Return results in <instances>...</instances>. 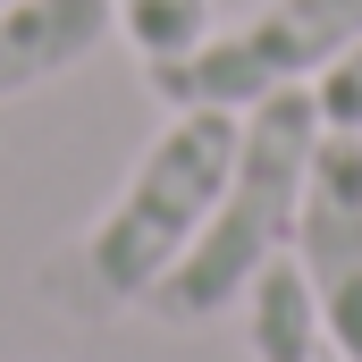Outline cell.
Segmentation results:
<instances>
[{"instance_id": "1", "label": "cell", "mask_w": 362, "mask_h": 362, "mask_svg": "<svg viewBox=\"0 0 362 362\" xmlns=\"http://www.w3.org/2000/svg\"><path fill=\"white\" fill-rule=\"evenodd\" d=\"M236 135H245V110H169V127L144 144V160L101 202V219L68 253L42 262V295L59 312H76V320L144 312L152 286L194 245V228L211 219L219 185L236 169Z\"/></svg>"}, {"instance_id": "2", "label": "cell", "mask_w": 362, "mask_h": 362, "mask_svg": "<svg viewBox=\"0 0 362 362\" xmlns=\"http://www.w3.org/2000/svg\"><path fill=\"white\" fill-rule=\"evenodd\" d=\"M320 101L312 93H270L245 110V135H236V169L219 185L211 219L194 228V245L177 253V270L152 286L144 312H160L169 329H194L228 303L253 295V278L295 253V219H303V177H312V152H320Z\"/></svg>"}, {"instance_id": "3", "label": "cell", "mask_w": 362, "mask_h": 362, "mask_svg": "<svg viewBox=\"0 0 362 362\" xmlns=\"http://www.w3.org/2000/svg\"><path fill=\"white\" fill-rule=\"evenodd\" d=\"M362 42V0H262L236 25H211L194 51L152 59L169 110H253L270 93H312Z\"/></svg>"}, {"instance_id": "4", "label": "cell", "mask_w": 362, "mask_h": 362, "mask_svg": "<svg viewBox=\"0 0 362 362\" xmlns=\"http://www.w3.org/2000/svg\"><path fill=\"white\" fill-rule=\"evenodd\" d=\"M329 337L346 346V362H362V135H320L312 177H303V219H295V253H286Z\"/></svg>"}, {"instance_id": "5", "label": "cell", "mask_w": 362, "mask_h": 362, "mask_svg": "<svg viewBox=\"0 0 362 362\" xmlns=\"http://www.w3.org/2000/svg\"><path fill=\"white\" fill-rule=\"evenodd\" d=\"M118 34L110 0H0V101L68 76Z\"/></svg>"}, {"instance_id": "6", "label": "cell", "mask_w": 362, "mask_h": 362, "mask_svg": "<svg viewBox=\"0 0 362 362\" xmlns=\"http://www.w3.org/2000/svg\"><path fill=\"white\" fill-rule=\"evenodd\" d=\"M245 303H253L245 312L253 362H346V346L329 337V320H320V303H312V286H303L295 262H270V270L253 278Z\"/></svg>"}, {"instance_id": "7", "label": "cell", "mask_w": 362, "mask_h": 362, "mask_svg": "<svg viewBox=\"0 0 362 362\" xmlns=\"http://www.w3.org/2000/svg\"><path fill=\"white\" fill-rule=\"evenodd\" d=\"M110 8H118V34L144 59H177L211 34V0H110Z\"/></svg>"}, {"instance_id": "8", "label": "cell", "mask_w": 362, "mask_h": 362, "mask_svg": "<svg viewBox=\"0 0 362 362\" xmlns=\"http://www.w3.org/2000/svg\"><path fill=\"white\" fill-rule=\"evenodd\" d=\"M312 101H320V127H337V135H362V42L312 85Z\"/></svg>"}]
</instances>
